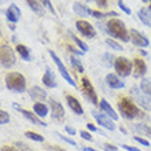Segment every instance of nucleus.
Wrapping results in <instances>:
<instances>
[{"instance_id": "f257e3e1", "label": "nucleus", "mask_w": 151, "mask_h": 151, "mask_svg": "<svg viewBox=\"0 0 151 151\" xmlns=\"http://www.w3.org/2000/svg\"><path fill=\"white\" fill-rule=\"evenodd\" d=\"M104 30L111 37H114V39H117V40H121V41H125V43L131 41V40H129V32H128L127 26H125V24H124L121 19H118V18H111V19L107 22Z\"/></svg>"}, {"instance_id": "f03ea898", "label": "nucleus", "mask_w": 151, "mask_h": 151, "mask_svg": "<svg viewBox=\"0 0 151 151\" xmlns=\"http://www.w3.org/2000/svg\"><path fill=\"white\" fill-rule=\"evenodd\" d=\"M118 110L124 118L135 119V118H144V113L136 106L131 99L128 98H121L118 102Z\"/></svg>"}, {"instance_id": "7ed1b4c3", "label": "nucleus", "mask_w": 151, "mask_h": 151, "mask_svg": "<svg viewBox=\"0 0 151 151\" xmlns=\"http://www.w3.org/2000/svg\"><path fill=\"white\" fill-rule=\"evenodd\" d=\"M6 85L10 91H14V92H22L26 91V80L25 77L21 73L18 72H12V73H8L6 76Z\"/></svg>"}, {"instance_id": "20e7f679", "label": "nucleus", "mask_w": 151, "mask_h": 151, "mask_svg": "<svg viewBox=\"0 0 151 151\" xmlns=\"http://www.w3.org/2000/svg\"><path fill=\"white\" fill-rule=\"evenodd\" d=\"M114 69H115L117 76H119V77H128L132 73V70H133V62H131L128 58L118 56L114 60Z\"/></svg>"}, {"instance_id": "39448f33", "label": "nucleus", "mask_w": 151, "mask_h": 151, "mask_svg": "<svg viewBox=\"0 0 151 151\" xmlns=\"http://www.w3.org/2000/svg\"><path fill=\"white\" fill-rule=\"evenodd\" d=\"M15 54L12 51V48L7 44H4L0 47V65L6 69H10L15 65Z\"/></svg>"}, {"instance_id": "423d86ee", "label": "nucleus", "mask_w": 151, "mask_h": 151, "mask_svg": "<svg viewBox=\"0 0 151 151\" xmlns=\"http://www.w3.org/2000/svg\"><path fill=\"white\" fill-rule=\"evenodd\" d=\"M131 95L133 96V99L139 103V106L144 110H150L151 111V98L148 95H146L142 89H139L137 87H133L131 89Z\"/></svg>"}, {"instance_id": "0eeeda50", "label": "nucleus", "mask_w": 151, "mask_h": 151, "mask_svg": "<svg viewBox=\"0 0 151 151\" xmlns=\"http://www.w3.org/2000/svg\"><path fill=\"white\" fill-rule=\"evenodd\" d=\"M50 56H51V59L54 60V63L56 65V68H58L59 73L62 74V77H63V78L66 80V81H68L70 85H73V87H77V84L74 83V80H73V77L70 76V73H69V70L66 69V66L62 63V60L59 59V56L56 55L54 51H50Z\"/></svg>"}, {"instance_id": "6e6552de", "label": "nucleus", "mask_w": 151, "mask_h": 151, "mask_svg": "<svg viewBox=\"0 0 151 151\" xmlns=\"http://www.w3.org/2000/svg\"><path fill=\"white\" fill-rule=\"evenodd\" d=\"M81 89H83V93L87 96V99L91 102L92 104H98V96H96V92H95V88L92 85V83L89 81V78L87 77H83L81 80Z\"/></svg>"}, {"instance_id": "1a4fd4ad", "label": "nucleus", "mask_w": 151, "mask_h": 151, "mask_svg": "<svg viewBox=\"0 0 151 151\" xmlns=\"http://www.w3.org/2000/svg\"><path fill=\"white\" fill-rule=\"evenodd\" d=\"M92 115H93V118L96 119V122L99 124L100 127H103L104 129H107V131H115V124L110 117H107L106 114L103 113H99V111H95V110H92Z\"/></svg>"}, {"instance_id": "9d476101", "label": "nucleus", "mask_w": 151, "mask_h": 151, "mask_svg": "<svg viewBox=\"0 0 151 151\" xmlns=\"http://www.w3.org/2000/svg\"><path fill=\"white\" fill-rule=\"evenodd\" d=\"M76 28H77V30H78L84 37H87V39H93V37L96 36L95 28H93L88 21H84V19L77 21V22H76Z\"/></svg>"}, {"instance_id": "9b49d317", "label": "nucleus", "mask_w": 151, "mask_h": 151, "mask_svg": "<svg viewBox=\"0 0 151 151\" xmlns=\"http://www.w3.org/2000/svg\"><path fill=\"white\" fill-rule=\"evenodd\" d=\"M12 107L15 109L17 111H19L25 118L28 119V121H30L32 124H35V125H40V127H47V124L44 122V121H41L40 117H37V115L32 111H28V110H25V109H21L18 103H12Z\"/></svg>"}, {"instance_id": "f8f14e48", "label": "nucleus", "mask_w": 151, "mask_h": 151, "mask_svg": "<svg viewBox=\"0 0 151 151\" xmlns=\"http://www.w3.org/2000/svg\"><path fill=\"white\" fill-rule=\"evenodd\" d=\"M129 40L135 44L136 47H140V48H146L150 44L147 37L144 36V35H142L140 32H137L136 29H131L129 30Z\"/></svg>"}, {"instance_id": "ddd939ff", "label": "nucleus", "mask_w": 151, "mask_h": 151, "mask_svg": "<svg viewBox=\"0 0 151 151\" xmlns=\"http://www.w3.org/2000/svg\"><path fill=\"white\" fill-rule=\"evenodd\" d=\"M146 73H147V65H146V62L143 59H140V58L133 59V76H135L136 78H139V77L143 78L144 76H146Z\"/></svg>"}, {"instance_id": "4468645a", "label": "nucleus", "mask_w": 151, "mask_h": 151, "mask_svg": "<svg viewBox=\"0 0 151 151\" xmlns=\"http://www.w3.org/2000/svg\"><path fill=\"white\" fill-rule=\"evenodd\" d=\"M50 107H51V115L55 119H62L65 117V109L63 106L56 102L55 99H50Z\"/></svg>"}, {"instance_id": "2eb2a0df", "label": "nucleus", "mask_w": 151, "mask_h": 151, "mask_svg": "<svg viewBox=\"0 0 151 151\" xmlns=\"http://www.w3.org/2000/svg\"><path fill=\"white\" fill-rule=\"evenodd\" d=\"M99 107H100V110H102V113H103V114H106L107 117H110L113 121L118 119V114H117V111L113 109V106L109 103L106 99L100 100V102H99Z\"/></svg>"}, {"instance_id": "dca6fc26", "label": "nucleus", "mask_w": 151, "mask_h": 151, "mask_svg": "<svg viewBox=\"0 0 151 151\" xmlns=\"http://www.w3.org/2000/svg\"><path fill=\"white\" fill-rule=\"evenodd\" d=\"M6 17H7V21L10 22V24H15V22H18V21H19V17H21V10L18 8V6L12 3L11 6L7 8Z\"/></svg>"}, {"instance_id": "f3484780", "label": "nucleus", "mask_w": 151, "mask_h": 151, "mask_svg": "<svg viewBox=\"0 0 151 151\" xmlns=\"http://www.w3.org/2000/svg\"><path fill=\"white\" fill-rule=\"evenodd\" d=\"M106 83L113 89H122L125 87V83L117 74H107L106 76Z\"/></svg>"}, {"instance_id": "a211bd4d", "label": "nucleus", "mask_w": 151, "mask_h": 151, "mask_svg": "<svg viewBox=\"0 0 151 151\" xmlns=\"http://www.w3.org/2000/svg\"><path fill=\"white\" fill-rule=\"evenodd\" d=\"M43 84L48 88H56V85H58L55 74H54V72L50 68L45 69V73L43 76Z\"/></svg>"}, {"instance_id": "6ab92c4d", "label": "nucleus", "mask_w": 151, "mask_h": 151, "mask_svg": "<svg viewBox=\"0 0 151 151\" xmlns=\"http://www.w3.org/2000/svg\"><path fill=\"white\" fill-rule=\"evenodd\" d=\"M66 102H68V106L70 107V110H72L73 113H76V114H78V115L84 114V109H83V106L80 104V102H78L77 99H76L74 96L68 95V96H66Z\"/></svg>"}, {"instance_id": "aec40b11", "label": "nucleus", "mask_w": 151, "mask_h": 151, "mask_svg": "<svg viewBox=\"0 0 151 151\" xmlns=\"http://www.w3.org/2000/svg\"><path fill=\"white\" fill-rule=\"evenodd\" d=\"M29 95L36 102H44V100L47 99V92L40 87H32L30 91H29Z\"/></svg>"}, {"instance_id": "412c9836", "label": "nucleus", "mask_w": 151, "mask_h": 151, "mask_svg": "<svg viewBox=\"0 0 151 151\" xmlns=\"http://www.w3.org/2000/svg\"><path fill=\"white\" fill-rule=\"evenodd\" d=\"M73 11L77 14V15L80 17H89L92 15V11L89 10V7H87V6H84L83 3H78V1H76V3H73Z\"/></svg>"}, {"instance_id": "4be33fe9", "label": "nucleus", "mask_w": 151, "mask_h": 151, "mask_svg": "<svg viewBox=\"0 0 151 151\" xmlns=\"http://www.w3.org/2000/svg\"><path fill=\"white\" fill-rule=\"evenodd\" d=\"M137 15H139V19L142 21L146 26H150L151 28V11L148 8H140Z\"/></svg>"}, {"instance_id": "5701e85b", "label": "nucleus", "mask_w": 151, "mask_h": 151, "mask_svg": "<svg viewBox=\"0 0 151 151\" xmlns=\"http://www.w3.org/2000/svg\"><path fill=\"white\" fill-rule=\"evenodd\" d=\"M33 111L37 117H45L48 114V106H45L43 102H36L33 106Z\"/></svg>"}, {"instance_id": "b1692460", "label": "nucleus", "mask_w": 151, "mask_h": 151, "mask_svg": "<svg viewBox=\"0 0 151 151\" xmlns=\"http://www.w3.org/2000/svg\"><path fill=\"white\" fill-rule=\"evenodd\" d=\"M15 51L19 54V56L22 58L24 60H30L32 59V55H30V50L28 47H25L22 44H17V48Z\"/></svg>"}, {"instance_id": "393cba45", "label": "nucleus", "mask_w": 151, "mask_h": 151, "mask_svg": "<svg viewBox=\"0 0 151 151\" xmlns=\"http://www.w3.org/2000/svg\"><path fill=\"white\" fill-rule=\"evenodd\" d=\"M25 1L29 4V7L32 8V10L36 12V14H39V15H44L43 4L40 3L39 0H25Z\"/></svg>"}, {"instance_id": "a878e982", "label": "nucleus", "mask_w": 151, "mask_h": 151, "mask_svg": "<svg viewBox=\"0 0 151 151\" xmlns=\"http://www.w3.org/2000/svg\"><path fill=\"white\" fill-rule=\"evenodd\" d=\"M133 131L139 132L142 135L151 136V128L147 127V125H144V124H135V125H133Z\"/></svg>"}, {"instance_id": "bb28decb", "label": "nucleus", "mask_w": 151, "mask_h": 151, "mask_svg": "<svg viewBox=\"0 0 151 151\" xmlns=\"http://www.w3.org/2000/svg\"><path fill=\"white\" fill-rule=\"evenodd\" d=\"M69 36L72 37V40H73V41H74L76 44H77V45H78V48H80V50H81V51L84 52V54H85V52H87L88 50H89V47H88V44H87V43H84L83 40H80L78 37L76 36V35H73L72 32H69Z\"/></svg>"}, {"instance_id": "cd10ccee", "label": "nucleus", "mask_w": 151, "mask_h": 151, "mask_svg": "<svg viewBox=\"0 0 151 151\" xmlns=\"http://www.w3.org/2000/svg\"><path fill=\"white\" fill-rule=\"evenodd\" d=\"M140 89H142L146 95H148L151 98V80L143 77V78H142V83H140Z\"/></svg>"}, {"instance_id": "c85d7f7f", "label": "nucleus", "mask_w": 151, "mask_h": 151, "mask_svg": "<svg viewBox=\"0 0 151 151\" xmlns=\"http://www.w3.org/2000/svg\"><path fill=\"white\" fill-rule=\"evenodd\" d=\"M70 63H72V66L76 69V70H77V72L84 73V66H83V63L80 62L78 58H76L74 55H72V56H70Z\"/></svg>"}, {"instance_id": "c756f323", "label": "nucleus", "mask_w": 151, "mask_h": 151, "mask_svg": "<svg viewBox=\"0 0 151 151\" xmlns=\"http://www.w3.org/2000/svg\"><path fill=\"white\" fill-rule=\"evenodd\" d=\"M106 44H107L110 48L115 50V51H124L122 45H121L118 41H115V40H113V39H106Z\"/></svg>"}, {"instance_id": "7c9ffc66", "label": "nucleus", "mask_w": 151, "mask_h": 151, "mask_svg": "<svg viewBox=\"0 0 151 151\" xmlns=\"http://www.w3.org/2000/svg\"><path fill=\"white\" fill-rule=\"evenodd\" d=\"M25 136L28 137V139H32L35 140V142H44V137L41 135H37V133H35V132H25Z\"/></svg>"}, {"instance_id": "2f4dec72", "label": "nucleus", "mask_w": 151, "mask_h": 151, "mask_svg": "<svg viewBox=\"0 0 151 151\" xmlns=\"http://www.w3.org/2000/svg\"><path fill=\"white\" fill-rule=\"evenodd\" d=\"M8 122H10V115H8V113L0 110V124L4 125V124H8Z\"/></svg>"}, {"instance_id": "473e14b6", "label": "nucleus", "mask_w": 151, "mask_h": 151, "mask_svg": "<svg viewBox=\"0 0 151 151\" xmlns=\"http://www.w3.org/2000/svg\"><path fill=\"white\" fill-rule=\"evenodd\" d=\"M39 1L43 4L44 7H47L48 10L51 11L52 15H56V12H55V10H54V7H52V4H51V1H50V0H39Z\"/></svg>"}, {"instance_id": "72a5a7b5", "label": "nucleus", "mask_w": 151, "mask_h": 151, "mask_svg": "<svg viewBox=\"0 0 151 151\" xmlns=\"http://www.w3.org/2000/svg\"><path fill=\"white\" fill-rule=\"evenodd\" d=\"M118 7L122 10L125 14H128V15H131L132 11H131V8L128 7V6H125V3H124V0H118Z\"/></svg>"}, {"instance_id": "f704fd0d", "label": "nucleus", "mask_w": 151, "mask_h": 151, "mask_svg": "<svg viewBox=\"0 0 151 151\" xmlns=\"http://www.w3.org/2000/svg\"><path fill=\"white\" fill-rule=\"evenodd\" d=\"M133 140L135 142H137L139 144H142V146H144V147H150V142L146 139H143V137H140V136H135L133 137Z\"/></svg>"}, {"instance_id": "c9c22d12", "label": "nucleus", "mask_w": 151, "mask_h": 151, "mask_svg": "<svg viewBox=\"0 0 151 151\" xmlns=\"http://www.w3.org/2000/svg\"><path fill=\"white\" fill-rule=\"evenodd\" d=\"M80 136H81L84 140H88V142H92V140H93L92 139V135L88 131H81L80 132Z\"/></svg>"}, {"instance_id": "e433bc0d", "label": "nucleus", "mask_w": 151, "mask_h": 151, "mask_svg": "<svg viewBox=\"0 0 151 151\" xmlns=\"http://www.w3.org/2000/svg\"><path fill=\"white\" fill-rule=\"evenodd\" d=\"M15 147L18 148V151H30V147H28L25 143H22V142H18V143H15Z\"/></svg>"}, {"instance_id": "4c0bfd02", "label": "nucleus", "mask_w": 151, "mask_h": 151, "mask_svg": "<svg viewBox=\"0 0 151 151\" xmlns=\"http://www.w3.org/2000/svg\"><path fill=\"white\" fill-rule=\"evenodd\" d=\"M56 136H59L60 139L63 140V142H66V143H69L70 144V146H73V147H76V146H77V143H76L74 140H72V139H69V137H66V136H62L60 135V133H56Z\"/></svg>"}, {"instance_id": "58836bf2", "label": "nucleus", "mask_w": 151, "mask_h": 151, "mask_svg": "<svg viewBox=\"0 0 151 151\" xmlns=\"http://www.w3.org/2000/svg\"><path fill=\"white\" fill-rule=\"evenodd\" d=\"M103 60H104V65H107V66H111V62H109V60H113V62H114V58H113L111 55H110V54H104L103 55ZM113 66H114V65H113Z\"/></svg>"}, {"instance_id": "ea45409f", "label": "nucleus", "mask_w": 151, "mask_h": 151, "mask_svg": "<svg viewBox=\"0 0 151 151\" xmlns=\"http://www.w3.org/2000/svg\"><path fill=\"white\" fill-rule=\"evenodd\" d=\"M92 17H93V18H98V19L107 18V17H106V12H100V11H92Z\"/></svg>"}, {"instance_id": "a19ab883", "label": "nucleus", "mask_w": 151, "mask_h": 151, "mask_svg": "<svg viewBox=\"0 0 151 151\" xmlns=\"http://www.w3.org/2000/svg\"><path fill=\"white\" fill-rule=\"evenodd\" d=\"M104 150L106 151H117L118 150V147L117 146H114V144H110V143H104Z\"/></svg>"}, {"instance_id": "79ce46f5", "label": "nucleus", "mask_w": 151, "mask_h": 151, "mask_svg": "<svg viewBox=\"0 0 151 151\" xmlns=\"http://www.w3.org/2000/svg\"><path fill=\"white\" fill-rule=\"evenodd\" d=\"M95 3L99 6V7H107L109 6V0H95Z\"/></svg>"}, {"instance_id": "37998d69", "label": "nucleus", "mask_w": 151, "mask_h": 151, "mask_svg": "<svg viewBox=\"0 0 151 151\" xmlns=\"http://www.w3.org/2000/svg\"><path fill=\"white\" fill-rule=\"evenodd\" d=\"M122 148L127 151H140L137 147H133V146H129V144H122Z\"/></svg>"}, {"instance_id": "c03bdc74", "label": "nucleus", "mask_w": 151, "mask_h": 151, "mask_svg": "<svg viewBox=\"0 0 151 151\" xmlns=\"http://www.w3.org/2000/svg\"><path fill=\"white\" fill-rule=\"evenodd\" d=\"M47 151H66V150L59 147V146H50V147L47 148Z\"/></svg>"}, {"instance_id": "a18cd8bd", "label": "nucleus", "mask_w": 151, "mask_h": 151, "mask_svg": "<svg viewBox=\"0 0 151 151\" xmlns=\"http://www.w3.org/2000/svg\"><path fill=\"white\" fill-rule=\"evenodd\" d=\"M87 128H88V131H89V132H100L99 129L93 125V124H87Z\"/></svg>"}, {"instance_id": "49530a36", "label": "nucleus", "mask_w": 151, "mask_h": 151, "mask_svg": "<svg viewBox=\"0 0 151 151\" xmlns=\"http://www.w3.org/2000/svg\"><path fill=\"white\" fill-rule=\"evenodd\" d=\"M65 129H66V132H68L69 135H72V136L76 135V129H74V128H72V127H69V125H68V127L65 128Z\"/></svg>"}, {"instance_id": "de8ad7c7", "label": "nucleus", "mask_w": 151, "mask_h": 151, "mask_svg": "<svg viewBox=\"0 0 151 151\" xmlns=\"http://www.w3.org/2000/svg\"><path fill=\"white\" fill-rule=\"evenodd\" d=\"M0 150L1 151H18L15 147H11V146H3Z\"/></svg>"}, {"instance_id": "09e8293b", "label": "nucleus", "mask_w": 151, "mask_h": 151, "mask_svg": "<svg viewBox=\"0 0 151 151\" xmlns=\"http://www.w3.org/2000/svg\"><path fill=\"white\" fill-rule=\"evenodd\" d=\"M83 151H96V150H93L91 147H83Z\"/></svg>"}, {"instance_id": "8fccbe9b", "label": "nucleus", "mask_w": 151, "mask_h": 151, "mask_svg": "<svg viewBox=\"0 0 151 151\" xmlns=\"http://www.w3.org/2000/svg\"><path fill=\"white\" fill-rule=\"evenodd\" d=\"M140 54H142V55H147V52L144 51V50H142V51H140Z\"/></svg>"}, {"instance_id": "3c124183", "label": "nucleus", "mask_w": 151, "mask_h": 151, "mask_svg": "<svg viewBox=\"0 0 151 151\" xmlns=\"http://www.w3.org/2000/svg\"><path fill=\"white\" fill-rule=\"evenodd\" d=\"M142 1H143V3H147V1H150V0H142Z\"/></svg>"}, {"instance_id": "603ef678", "label": "nucleus", "mask_w": 151, "mask_h": 151, "mask_svg": "<svg viewBox=\"0 0 151 151\" xmlns=\"http://www.w3.org/2000/svg\"><path fill=\"white\" fill-rule=\"evenodd\" d=\"M4 1H6V0H0V4H1V3H4Z\"/></svg>"}, {"instance_id": "864d4df0", "label": "nucleus", "mask_w": 151, "mask_h": 151, "mask_svg": "<svg viewBox=\"0 0 151 151\" xmlns=\"http://www.w3.org/2000/svg\"><path fill=\"white\" fill-rule=\"evenodd\" d=\"M148 10H150V11H151V3H150V6H148Z\"/></svg>"}, {"instance_id": "5fc2aeb1", "label": "nucleus", "mask_w": 151, "mask_h": 151, "mask_svg": "<svg viewBox=\"0 0 151 151\" xmlns=\"http://www.w3.org/2000/svg\"><path fill=\"white\" fill-rule=\"evenodd\" d=\"M84 1H89V0H84Z\"/></svg>"}, {"instance_id": "6e6d98bb", "label": "nucleus", "mask_w": 151, "mask_h": 151, "mask_svg": "<svg viewBox=\"0 0 151 151\" xmlns=\"http://www.w3.org/2000/svg\"><path fill=\"white\" fill-rule=\"evenodd\" d=\"M150 3H151V0H150Z\"/></svg>"}]
</instances>
